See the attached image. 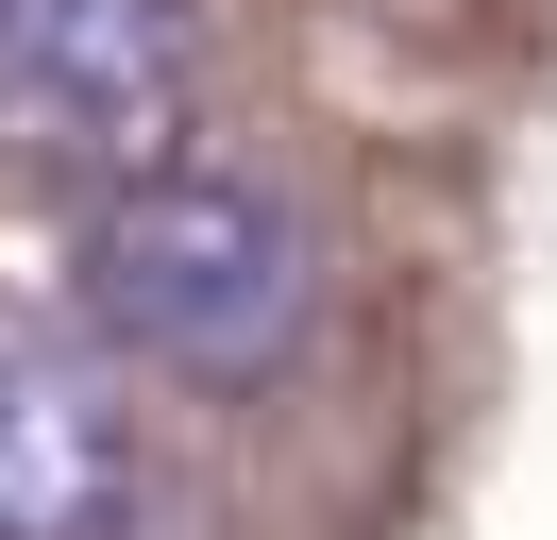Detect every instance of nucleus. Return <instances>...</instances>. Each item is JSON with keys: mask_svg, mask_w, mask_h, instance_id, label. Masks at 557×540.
<instances>
[{"mask_svg": "<svg viewBox=\"0 0 557 540\" xmlns=\"http://www.w3.org/2000/svg\"><path fill=\"white\" fill-rule=\"evenodd\" d=\"M186 135V17L170 0H0V152L35 169H152Z\"/></svg>", "mask_w": 557, "mask_h": 540, "instance_id": "2", "label": "nucleus"}, {"mask_svg": "<svg viewBox=\"0 0 557 540\" xmlns=\"http://www.w3.org/2000/svg\"><path fill=\"white\" fill-rule=\"evenodd\" d=\"M0 540H136V439L102 371L0 304Z\"/></svg>", "mask_w": 557, "mask_h": 540, "instance_id": "3", "label": "nucleus"}, {"mask_svg": "<svg viewBox=\"0 0 557 540\" xmlns=\"http://www.w3.org/2000/svg\"><path fill=\"white\" fill-rule=\"evenodd\" d=\"M69 270H85V321L119 355L186 371V389H253L305 338V220L271 186H237V169H186V152L102 169Z\"/></svg>", "mask_w": 557, "mask_h": 540, "instance_id": "1", "label": "nucleus"}]
</instances>
